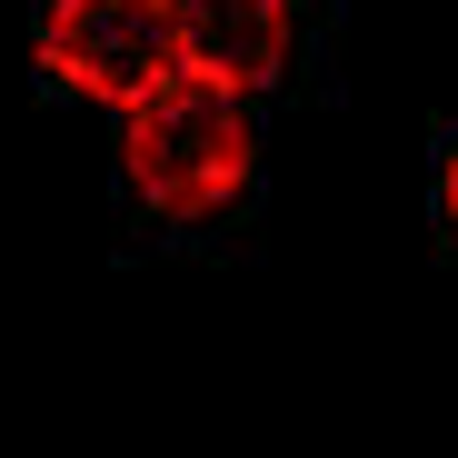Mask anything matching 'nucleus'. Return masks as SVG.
<instances>
[{"label":"nucleus","instance_id":"1","mask_svg":"<svg viewBox=\"0 0 458 458\" xmlns=\"http://www.w3.org/2000/svg\"><path fill=\"white\" fill-rule=\"evenodd\" d=\"M130 190L149 209H170V219H219L229 199L250 190V160H259V140H250V110L209 90V81H170L160 100H140L130 110Z\"/></svg>","mask_w":458,"mask_h":458},{"label":"nucleus","instance_id":"2","mask_svg":"<svg viewBox=\"0 0 458 458\" xmlns=\"http://www.w3.org/2000/svg\"><path fill=\"white\" fill-rule=\"evenodd\" d=\"M40 70L100 110H140L170 81H190L180 50V0H50L40 11Z\"/></svg>","mask_w":458,"mask_h":458},{"label":"nucleus","instance_id":"3","mask_svg":"<svg viewBox=\"0 0 458 458\" xmlns=\"http://www.w3.org/2000/svg\"><path fill=\"white\" fill-rule=\"evenodd\" d=\"M180 50L190 81L250 100L289 70V0H180Z\"/></svg>","mask_w":458,"mask_h":458},{"label":"nucleus","instance_id":"4","mask_svg":"<svg viewBox=\"0 0 458 458\" xmlns=\"http://www.w3.org/2000/svg\"><path fill=\"white\" fill-rule=\"evenodd\" d=\"M438 199H448V229H458V149H448V180H438Z\"/></svg>","mask_w":458,"mask_h":458}]
</instances>
